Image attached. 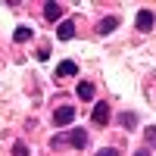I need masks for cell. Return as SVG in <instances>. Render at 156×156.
Returning a JSON list of instances; mask_svg holds the SVG:
<instances>
[{
    "label": "cell",
    "instance_id": "13",
    "mask_svg": "<svg viewBox=\"0 0 156 156\" xmlns=\"http://www.w3.org/2000/svg\"><path fill=\"white\" fill-rule=\"evenodd\" d=\"M12 156H28V147H25V144H16V147H12Z\"/></svg>",
    "mask_w": 156,
    "mask_h": 156
},
{
    "label": "cell",
    "instance_id": "14",
    "mask_svg": "<svg viewBox=\"0 0 156 156\" xmlns=\"http://www.w3.org/2000/svg\"><path fill=\"white\" fill-rule=\"evenodd\" d=\"M97 156H119V150H112V147H106V150H100Z\"/></svg>",
    "mask_w": 156,
    "mask_h": 156
},
{
    "label": "cell",
    "instance_id": "2",
    "mask_svg": "<svg viewBox=\"0 0 156 156\" xmlns=\"http://www.w3.org/2000/svg\"><path fill=\"white\" fill-rule=\"evenodd\" d=\"M90 119H94V125H106V122H109V106H106V103H94Z\"/></svg>",
    "mask_w": 156,
    "mask_h": 156
},
{
    "label": "cell",
    "instance_id": "10",
    "mask_svg": "<svg viewBox=\"0 0 156 156\" xmlns=\"http://www.w3.org/2000/svg\"><path fill=\"white\" fill-rule=\"evenodd\" d=\"M16 41H19V44L31 41V28H28V25H22V28H16Z\"/></svg>",
    "mask_w": 156,
    "mask_h": 156
},
{
    "label": "cell",
    "instance_id": "5",
    "mask_svg": "<svg viewBox=\"0 0 156 156\" xmlns=\"http://www.w3.org/2000/svg\"><path fill=\"white\" fill-rule=\"evenodd\" d=\"M78 72V62H72V59H66V62H59L56 66V78H69V75H75Z\"/></svg>",
    "mask_w": 156,
    "mask_h": 156
},
{
    "label": "cell",
    "instance_id": "12",
    "mask_svg": "<svg viewBox=\"0 0 156 156\" xmlns=\"http://www.w3.org/2000/svg\"><path fill=\"white\" fill-rule=\"evenodd\" d=\"M144 137H147V144H150V147H156V125H153V128H147Z\"/></svg>",
    "mask_w": 156,
    "mask_h": 156
},
{
    "label": "cell",
    "instance_id": "11",
    "mask_svg": "<svg viewBox=\"0 0 156 156\" xmlns=\"http://www.w3.org/2000/svg\"><path fill=\"white\" fill-rule=\"evenodd\" d=\"M122 125H125V128H134V125H137V115H134V112H122Z\"/></svg>",
    "mask_w": 156,
    "mask_h": 156
},
{
    "label": "cell",
    "instance_id": "6",
    "mask_svg": "<svg viewBox=\"0 0 156 156\" xmlns=\"http://www.w3.org/2000/svg\"><path fill=\"white\" fill-rule=\"evenodd\" d=\"M56 34H59V41H69V37H75V25L72 22H59Z\"/></svg>",
    "mask_w": 156,
    "mask_h": 156
},
{
    "label": "cell",
    "instance_id": "8",
    "mask_svg": "<svg viewBox=\"0 0 156 156\" xmlns=\"http://www.w3.org/2000/svg\"><path fill=\"white\" fill-rule=\"evenodd\" d=\"M62 16V9H59V3H44V19H50V22H56Z\"/></svg>",
    "mask_w": 156,
    "mask_h": 156
},
{
    "label": "cell",
    "instance_id": "7",
    "mask_svg": "<svg viewBox=\"0 0 156 156\" xmlns=\"http://www.w3.org/2000/svg\"><path fill=\"white\" fill-rule=\"evenodd\" d=\"M115 25H119V16H106V19H103V22L97 25V31H100V34H109V31L115 28Z\"/></svg>",
    "mask_w": 156,
    "mask_h": 156
},
{
    "label": "cell",
    "instance_id": "4",
    "mask_svg": "<svg viewBox=\"0 0 156 156\" xmlns=\"http://www.w3.org/2000/svg\"><path fill=\"white\" fill-rule=\"evenodd\" d=\"M69 140H72V147H87V131L84 128H72V134H69Z\"/></svg>",
    "mask_w": 156,
    "mask_h": 156
},
{
    "label": "cell",
    "instance_id": "9",
    "mask_svg": "<svg viewBox=\"0 0 156 156\" xmlns=\"http://www.w3.org/2000/svg\"><path fill=\"white\" fill-rule=\"evenodd\" d=\"M78 97H81V100H94V84L81 81V84H78Z\"/></svg>",
    "mask_w": 156,
    "mask_h": 156
},
{
    "label": "cell",
    "instance_id": "1",
    "mask_svg": "<svg viewBox=\"0 0 156 156\" xmlns=\"http://www.w3.org/2000/svg\"><path fill=\"white\" fill-rule=\"evenodd\" d=\"M75 115H78L75 106H59V109L53 112V122H56V125H72V122H75Z\"/></svg>",
    "mask_w": 156,
    "mask_h": 156
},
{
    "label": "cell",
    "instance_id": "15",
    "mask_svg": "<svg viewBox=\"0 0 156 156\" xmlns=\"http://www.w3.org/2000/svg\"><path fill=\"white\" fill-rule=\"evenodd\" d=\"M134 156H150V153H147V150H137V153H134Z\"/></svg>",
    "mask_w": 156,
    "mask_h": 156
},
{
    "label": "cell",
    "instance_id": "3",
    "mask_svg": "<svg viewBox=\"0 0 156 156\" xmlns=\"http://www.w3.org/2000/svg\"><path fill=\"white\" fill-rule=\"evenodd\" d=\"M137 28L140 31H150L153 28V9H140L137 12Z\"/></svg>",
    "mask_w": 156,
    "mask_h": 156
}]
</instances>
